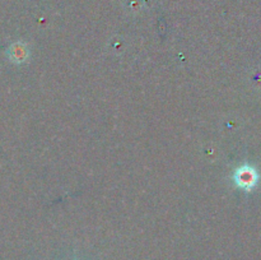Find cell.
Masks as SVG:
<instances>
[{
  "instance_id": "obj_1",
  "label": "cell",
  "mask_w": 261,
  "mask_h": 260,
  "mask_svg": "<svg viewBox=\"0 0 261 260\" xmlns=\"http://www.w3.org/2000/svg\"><path fill=\"white\" fill-rule=\"evenodd\" d=\"M233 178L239 188L244 189L246 191H251L256 186L257 181H259V173L252 166L245 165L240 167L239 170H236Z\"/></svg>"
},
{
  "instance_id": "obj_2",
  "label": "cell",
  "mask_w": 261,
  "mask_h": 260,
  "mask_svg": "<svg viewBox=\"0 0 261 260\" xmlns=\"http://www.w3.org/2000/svg\"><path fill=\"white\" fill-rule=\"evenodd\" d=\"M18 48H19V50H17V46H13V47L10 48V51H12L10 56H12V59H14V60H17V61L24 60L25 47H20V45L18 43Z\"/></svg>"
}]
</instances>
